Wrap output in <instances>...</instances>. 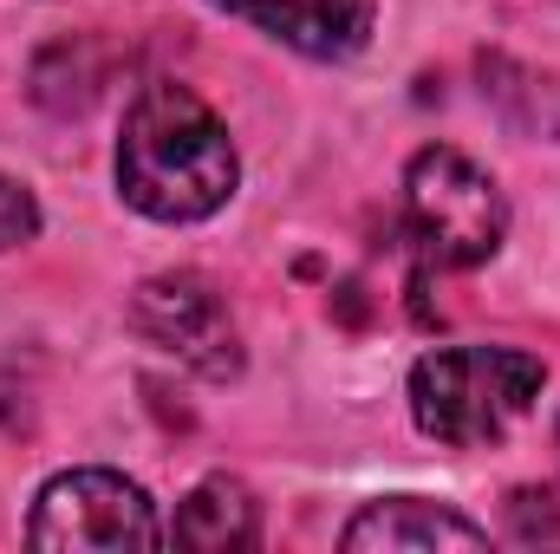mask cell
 Here are the masks:
<instances>
[{"mask_svg": "<svg viewBox=\"0 0 560 554\" xmlns=\"http://www.w3.org/2000/svg\"><path fill=\"white\" fill-rule=\"evenodd\" d=\"M495 92H522V99H535L541 105V85H535V72H522V85H495ZM548 99H560V79H555V92ZM528 131H541V112H535V125ZM548 138H560V118H548Z\"/></svg>", "mask_w": 560, "mask_h": 554, "instance_id": "10", "label": "cell"}, {"mask_svg": "<svg viewBox=\"0 0 560 554\" xmlns=\"http://www.w3.org/2000/svg\"><path fill=\"white\" fill-rule=\"evenodd\" d=\"M352 554H436V549H482L489 535L456 516L450 503H430V496H378L365 503L346 535H339Z\"/></svg>", "mask_w": 560, "mask_h": 554, "instance_id": "7", "label": "cell"}, {"mask_svg": "<svg viewBox=\"0 0 560 554\" xmlns=\"http://www.w3.org/2000/svg\"><path fill=\"white\" fill-rule=\"evenodd\" d=\"M176 542L196 554H242L261 542V503L235 476H202L176 509Z\"/></svg>", "mask_w": 560, "mask_h": 554, "instance_id": "8", "label": "cell"}, {"mask_svg": "<svg viewBox=\"0 0 560 554\" xmlns=\"http://www.w3.org/2000/svg\"><path fill=\"white\" fill-rule=\"evenodd\" d=\"M541 359L515 346H436L411 366V417L450 450L495 443L541 399Z\"/></svg>", "mask_w": 560, "mask_h": 554, "instance_id": "2", "label": "cell"}, {"mask_svg": "<svg viewBox=\"0 0 560 554\" xmlns=\"http://www.w3.org/2000/svg\"><path fill=\"white\" fill-rule=\"evenodd\" d=\"M215 7L306 59H352L378 20V0H215Z\"/></svg>", "mask_w": 560, "mask_h": 554, "instance_id": "6", "label": "cell"}, {"mask_svg": "<svg viewBox=\"0 0 560 554\" xmlns=\"http://www.w3.org/2000/svg\"><path fill=\"white\" fill-rule=\"evenodd\" d=\"M26 542L59 554L156 549L163 522H156V503L131 476H118V470H59L39 489L33 516H26Z\"/></svg>", "mask_w": 560, "mask_h": 554, "instance_id": "4", "label": "cell"}, {"mask_svg": "<svg viewBox=\"0 0 560 554\" xmlns=\"http://www.w3.org/2000/svg\"><path fill=\"white\" fill-rule=\"evenodd\" d=\"M242 183L229 125L176 79L143 85L118 131V196L150 222H202Z\"/></svg>", "mask_w": 560, "mask_h": 554, "instance_id": "1", "label": "cell"}, {"mask_svg": "<svg viewBox=\"0 0 560 554\" xmlns=\"http://www.w3.org/2000/svg\"><path fill=\"white\" fill-rule=\"evenodd\" d=\"M405 222L436 268H482L509 235V203L476 157L430 143L405 163Z\"/></svg>", "mask_w": 560, "mask_h": 554, "instance_id": "3", "label": "cell"}, {"mask_svg": "<svg viewBox=\"0 0 560 554\" xmlns=\"http://www.w3.org/2000/svg\"><path fill=\"white\" fill-rule=\"evenodd\" d=\"M131 333L156 353L183 359L202 379H235L242 372V333L229 320V300L202 275H156L131 293Z\"/></svg>", "mask_w": 560, "mask_h": 554, "instance_id": "5", "label": "cell"}, {"mask_svg": "<svg viewBox=\"0 0 560 554\" xmlns=\"http://www.w3.org/2000/svg\"><path fill=\"white\" fill-rule=\"evenodd\" d=\"M33 235H39V203H33V189L13 183V176H0V255L20 249V242H33Z\"/></svg>", "mask_w": 560, "mask_h": 554, "instance_id": "9", "label": "cell"}]
</instances>
